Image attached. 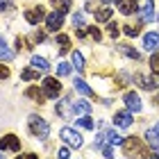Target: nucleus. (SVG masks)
Returning a JSON list of instances; mask_svg holds the SVG:
<instances>
[{
	"mask_svg": "<svg viewBox=\"0 0 159 159\" xmlns=\"http://www.w3.org/2000/svg\"><path fill=\"white\" fill-rule=\"evenodd\" d=\"M11 57H14V52H11V50H7V46H5V41H2V39H0V59H5V61H9V59H11Z\"/></svg>",
	"mask_w": 159,
	"mask_h": 159,
	"instance_id": "28",
	"label": "nucleus"
},
{
	"mask_svg": "<svg viewBox=\"0 0 159 159\" xmlns=\"http://www.w3.org/2000/svg\"><path fill=\"white\" fill-rule=\"evenodd\" d=\"M46 9H43V7H30V9L25 11V20L30 25H39L43 18H46V14H43Z\"/></svg>",
	"mask_w": 159,
	"mask_h": 159,
	"instance_id": "5",
	"label": "nucleus"
},
{
	"mask_svg": "<svg viewBox=\"0 0 159 159\" xmlns=\"http://www.w3.org/2000/svg\"><path fill=\"white\" fill-rule=\"evenodd\" d=\"M134 80H136V82H139V86H141V89H146V91H155L157 86H159V82H157L155 77H146V75H136Z\"/></svg>",
	"mask_w": 159,
	"mask_h": 159,
	"instance_id": "12",
	"label": "nucleus"
},
{
	"mask_svg": "<svg viewBox=\"0 0 159 159\" xmlns=\"http://www.w3.org/2000/svg\"><path fill=\"white\" fill-rule=\"evenodd\" d=\"M39 73L41 70H37V68H25L23 73H20V77H23L25 82H30V80H39Z\"/></svg>",
	"mask_w": 159,
	"mask_h": 159,
	"instance_id": "24",
	"label": "nucleus"
},
{
	"mask_svg": "<svg viewBox=\"0 0 159 159\" xmlns=\"http://www.w3.org/2000/svg\"><path fill=\"white\" fill-rule=\"evenodd\" d=\"M50 2H52V7L57 11H61V14L70 11V0H50Z\"/></svg>",
	"mask_w": 159,
	"mask_h": 159,
	"instance_id": "20",
	"label": "nucleus"
},
{
	"mask_svg": "<svg viewBox=\"0 0 159 159\" xmlns=\"http://www.w3.org/2000/svg\"><path fill=\"white\" fill-rule=\"evenodd\" d=\"M143 46H146L148 50H157V48H159V34H157V32L143 34Z\"/></svg>",
	"mask_w": 159,
	"mask_h": 159,
	"instance_id": "14",
	"label": "nucleus"
},
{
	"mask_svg": "<svg viewBox=\"0 0 159 159\" xmlns=\"http://www.w3.org/2000/svg\"><path fill=\"white\" fill-rule=\"evenodd\" d=\"M16 48H18V50H27V41H25L23 37H18V39H16Z\"/></svg>",
	"mask_w": 159,
	"mask_h": 159,
	"instance_id": "36",
	"label": "nucleus"
},
{
	"mask_svg": "<svg viewBox=\"0 0 159 159\" xmlns=\"http://www.w3.org/2000/svg\"><path fill=\"white\" fill-rule=\"evenodd\" d=\"M105 141L111 143V146H118V143H123V136H118L114 129H107V132H105Z\"/></svg>",
	"mask_w": 159,
	"mask_h": 159,
	"instance_id": "21",
	"label": "nucleus"
},
{
	"mask_svg": "<svg viewBox=\"0 0 159 159\" xmlns=\"http://www.w3.org/2000/svg\"><path fill=\"white\" fill-rule=\"evenodd\" d=\"M27 125H30V132L37 136V139H48V134H50V125H48V120H43L41 116L32 114L30 120H27Z\"/></svg>",
	"mask_w": 159,
	"mask_h": 159,
	"instance_id": "2",
	"label": "nucleus"
},
{
	"mask_svg": "<svg viewBox=\"0 0 159 159\" xmlns=\"http://www.w3.org/2000/svg\"><path fill=\"white\" fill-rule=\"evenodd\" d=\"M102 155H105L107 159H111V157H114V150H111V143H109V146H105V148H102Z\"/></svg>",
	"mask_w": 159,
	"mask_h": 159,
	"instance_id": "37",
	"label": "nucleus"
},
{
	"mask_svg": "<svg viewBox=\"0 0 159 159\" xmlns=\"http://www.w3.org/2000/svg\"><path fill=\"white\" fill-rule=\"evenodd\" d=\"M100 2H102V5H109L111 0H86L84 7H86V11H98V9H100V7H98Z\"/></svg>",
	"mask_w": 159,
	"mask_h": 159,
	"instance_id": "23",
	"label": "nucleus"
},
{
	"mask_svg": "<svg viewBox=\"0 0 159 159\" xmlns=\"http://www.w3.org/2000/svg\"><path fill=\"white\" fill-rule=\"evenodd\" d=\"M57 159H70V155H68V150H66V148H61L59 152H57Z\"/></svg>",
	"mask_w": 159,
	"mask_h": 159,
	"instance_id": "39",
	"label": "nucleus"
},
{
	"mask_svg": "<svg viewBox=\"0 0 159 159\" xmlns=\"http://www.w3.org/2000/svg\"><path fill=\"white\" fill-rule=\"evenodd\" d=\"M0 9H5V11H11L14 7H11V2H7V0H0Z\"/></svg>",
	"mask_w": 159,
	"mask_h": 159,
	"instance_id": "40",
	"label": "nucleus"
},
{
	"mask_svg": "<svg viewBox=\"0 0 159 159\" xmlns=\"http://www.w3.org/2000/svg\"><path fill=\"white\" fill-rule=\"evenodd\" d=\"M107 32H109L111 39H116V37H118V25L114 23V20H107Z\"/></svg>",
	"mask_w": 159,
	"mask_h": 159,
	"instance_id": "30",
	"label": "nucleus"
},
{
	"mask_svg": "<svg viewBox=\"0 0 159 159\" xmlns=\"http://www.w3.org/2000/svg\"><path fill=\"white\" fill-rule=\"evenodd\" d=\"M123 32H125L127 34V37H136V34H139V25H125V27H123Z\"/></svg>",
	"mask_w": 159,
	"mask_h": 159,
	"instance_id": "33",
	"label": "nucleus"
},
{
	"mask_svg": "<svg viewBox=\"0 0 159 159\" xmlns=\"http://www.w3.org/2000/svg\"><path fill=\"white\" fill-rule=\"evenodd\" d=\"M70 59H73V66H75L77 70H84V57H82V55H80V52H77V50H75V52H73V55H70Z\"/></svg>",
	"mask_w": 159,
	"mask_h": 159,
	"instance_id": "26",
	"label": "nucleus"
},
{
	"mask_svg": "<svg viewBox=\"0 0 159 159\" xmlns=\"http://www.w3.org/2000/svg\"><path fill=\"white\" fill-rule=\"evenodd\" d=\"M152 159H159V155H152Z\"/></svg>",
	"mask_w": 159,
	"mask_h": 159,
	"instance_id": "43",
	"label": "nucleus"
},
{
	"mask_svg": "<svg viewBox=\"0 0 159 159\" xmlns=\"http://www.w3.org/2000/svg\"><path fill=\"white\" fill-rule=\"evenodd\" d=\"M114 123H116L118 127H129V125L134 123L132 111H129V109H125V111H116V116H114Z\"/></svg>",
	"mask_w": 159,
	"mask_h": 159,
	"instance_id": "10",
	"label": "nucleus"
},
{
	"mask_svg": "<svg viewBox=\"0 0 159 159\" xmlns=\"http://www.w3.org/2000/svg\"><path fill=\"white\" fill-rule=\"evenodd\" d=\"M7 77H9V68L0 64V80H7Z\"/></svg>",
	"mask_w": 159,
	"mask_h": 159,
	"instance_id": "38",
	"label": "nucleus"
},
{
	"mask_svg": "<svg viewBox=\"0 0 159 159\" xmlns=\"http://www.w3.org/2000/svg\"><path fill=\"white\" fill-rule=\"evenodd\" d=\"M141 20H155V2L152 0H143V7H141Z\"/></svg>",
	"mask_w": 159,
	"mask_h": 159,
	"instance_id": "11",
	"label": "nucleus"
},
{
	"mask_svg": "<svg viewBox=\"0 0 159 159\" xmlns=\"http://www.w3.org/2000/svg\"><path fill=\"white\" fill-rule=\"evenodd\" d=\"M30 64H32V66L37 68V70H41V73H46V70L50 68V64H48V59H43V57H37V55L32 57V61H30Z\"/></svg>",
	"mask_w": 159,
	"mask_h": 159,
	"instance_id": "18",
	"label": "nucleus"
},
{
	"mask_svg": "<svg viewBox=\"0 0 159 159\" xmlns=\"http://www.w3.org/2000/svg\"><path fill=\"white\" fill-rule=\"evenodd\" d=\"M43 93H46L48 98H57L61 93V84L57 77H46L43 80Z\"/></svg>",
	"mask_w": 159,
	"mask_h": 159,
	"instance_id": "3",
	"label": "nucleus"
},
{
	"mask_svg": "<svg viewBox=\"0 0 159 159\" xmlns=\"http://www.w3.org/2000/svg\"><path fill=\"white\" fill-rule=\"evenodd\" d=\"M77 125H80V127H84V129H93V127H96V120L89 118V116H82V118L77 120Z\"/></svg>",
	"mask_w": 159,
	"mask_h": 159,
	"instance_id": "27",
	"label": "nucleus"
},
{
	"mask_svg": "<svg viewBox=\"0 0 159 159\" xmlns=\"http://www.w3.org/2000/svg\"><path fill=\"white\" fill-rule=\"evenodd\" d=\"M75 89L82 93V96H86V98H96V93H93V89L89 84L84 82V80H75Z\"/></svg>",
	"mask_w": 159,
	"mask_h": 159,
	"instance_id": "16",
	"label": "nucleus"
},
{
	"mask_svg": "<svg viewBox=\"0 0 159 159\" xmlns=\"http://www.w3.org/2000/svg\"><path fill=\"white\" fill-rule=\"evenodd\" d=\"M150 68H152L155 75H159V52H155L152 57H150Z\"/></svg>",
	"mask_w": 159,
	"mask_h": 159,
	"instance_id": "31",
	"label": "nucleus"
},
{
	"mask_svg": "<svg viewBox=\"0 0 159 159\" xmlns=\"http://www.w3.org/2000/svg\"><path fill=\"white\" fill-rule=\"evenodd\" d=\"M46 25H48V30H61V25H64V14L61 11H52V14H48L46 16Z\"/></svg>",
	"mask_w": 159,
	"mask_h": 159,
	"instance_id": "7",
	"label": "nucleus"
},
{
	"mask_svg": "<svg viewBox=\"0 0 159 159\" xmlns=\"http://www.w3.org/2000/svg\"><path fill=\"white\" fill-rule=\"evenodd\" d=\"M57 75H61V77H66V75H70V64H66V61L57 64Z\"/></svg>",
	"mask_w": 159,
	"mask_h": 159,
	"instance_id": "29",
	"label": "nucleus"
},
{
	"mask_svg": "<svg viewBox=\"0 0 159 159\" xmlns=\"http://www.w3.org/2000/svg\"><path fill=\"white\" fill-rule=\"evenodd\" d=\"M146 139H148V146H150V148L159 150V132H157V129H148V132H146Z\"/></svg>",
	"mask_w": 159,
	"mask_h": 159,
	"instance_id": "19",
	"label": "nucleus"
},
{
	"mask_svg": "<svg viewBox=\"0 0 159 159\" xmlns=\"http://www.w3.org/2000/svg\"><path fill=\"white\" fill-rule=\"evenodd\" d=\"M16 159H39L34 152H25V155H20V157H16Z\"/></svg>",
	"mask_w": 159,
	"mask_h": 159,
	"instance_id": "41",
	"label": "nucleus"
},
{
	"mask_svg": "<svg viewBox=\"0 0 159 159\" xmlns=\"http://www.w3.org/2000/svg\"><path fill=\"white\" fill-rule=\"evenodd\" d=\"M57 43H59V55H66L68 52V48H70V39L66 37V34H59V37H57Z\"/></svg>",
	"mask_w": 159,
	"mask_h": 159,
	"instance_id": "22",
	"label": "nucleus"
},
{
	"mask_svg": "<svg viewBox=\"0 0 159 159\" xmlns=\"http://www.w3.org/2000/svg\"><path fill=\"white\" fill-rule=\"evenodd\" d=\"M123 102H125V107L129 111H141V100H139V96H136L134 91H127L125 98H123Z\"/></svg>",
	"mask_w": 159,
	"mask_h": 159,
	"instance_id": "8",
	"label": "nucleus"
},
{
	"mask_svg": "<svg viewBox=\"0 0 159 159\" xmlns=\"http://www.w3.org/2000/svg\"><path fill=\"white\" fill-rule=\"evenodd\" d=\"M25 98H32V100H37V102L41 105V102H46V93H43L39 86H30V89H25Z\"/></svg>",
	"mask_w": 159,
	"mask_h": 159,
	"instance_id": "13",
	"label": "nucleus"
},
{
	"mask_svg": "<svg viewBox=\"0 0 159 159\" xmlns=\"http://www.w3.org/2000/svg\"><path fill=\"white\" fill-rule=\"evenodd\" d=\"M96 20H100V23L111 20V7H109V5H102V7L96 11Z\"/></svg>",
	"mask_w": 159,
	"mask_h": 159,
	"instance_id": "17",
	"label": "nucleus"
},
{
	"mask_svg": "<svg viewBox=\"0 0 159 159\" xmlns=\"http://www.w3.org/2000/svg\"><path fill=\"white\" fill-rule=\"evenodd\" d=\"M120 50H123V55H127V57H132V59H139V52L132 48V46H120Z\"/></svg>",
	"mask_w": 159,
	"mask_h": 159,
	"instance_id": "32",
	"label": "nucleus"
},
{
	"mask_svg": "<svg viewBox=\"0 0 159 159\" xmlns=\"http://www.w3.org/2000/svg\"><path fill=\"white\" fill-rule=\"evenodd\" d=\"M114 2H116V9H118L120 14H125V16H132L134 11H139L134 0H114Z\"/></svg>",
	"mask_w": 159,
	"mask_h": 159,
	"instance_id": "9",
	"label": "nucleus"
},
{
	"mask_svg": "<svg viewBox=\"0 0 159 159\" xmlns=\"http://www.w3.org/2000/svg\"><path fill=\"white\" fill-rule=\"evenodd\" d=\"M0 150H14V152H18L20 150V139L14 134H5L2 139H0Z\"/></svg>",
	"mask_w": 159,
	"mask_h": 159,
	"instance_id": "6",
	"label": "nucleus"
},
{
	"mask_svg": "<svg viewBox=\"0 0 159 159\" xmlns=\"http://www.w3.org/2000/svg\"><path fill=\"white\" fill-rule=\"evenodd\" d=\"M89 111H91V105L89 102H84V100L73 102V114H75V116H86Z\"/></svg>",
	"mask_w": 159,
	"mask_h": 159,
	"instance_id": "15",
	"label": "nucleus"
},
{
	"mask_svg": "<svg viewBox=\"0 0 159 159\" xmlns=\"http://www.w3.org/2000/svg\"><path fill=\"white\" fill-rule=\"evenodd\" d=\"M68 107H73V102H70L68 98L61 100V102L57 105V114H59V116H68Z\"/></svg>",
	"mask_w": 159,
	"mask_h": 159,
	"instance_id": "25",
	"label": "nucleus"
},
{
	"mask_svg": "<svg viewBox=\"0 0 159 159\" xmlns=\"http://www.w3.org/2000/svg\"><path fill=\"white\" fill-rule=\"evenodd\" d=\"M120 146H123L125 157H129V159H148V146L139 136H127V139H123Z\"/></svg>",
	"mask_w": 159,
	"mask_h": 159,
	"instance_id": "1",
	"label": "nucleus"
},
{
	"mask_svg": "<svg viewBox=\"0 0 159 159\" xmlns=\"http://www.w3.org/2000/svg\"><path fill=\"white\" fill-rule=\"evenodd\" d=\"M59 136L64 141L68 143V146H73V148H82V136H80L75 129H70V127H64L61 132H59Z\"/></svg>",
	"mask_w": 159,
	"mask_h": 159,
	"instance_id": "4",
	"label": "nucleus"
},
{
	"mask_svg": "<svg viewBox=\"0 0 159 159\" xmlns=\"http://www.w3.org/2000/svg\"><path fill=\"white\" fill-rule=\"evenodd\" d=\"M0 159H5V157H2V152H0Z\"/></svg>",
	"mask_w": 159,
	"mask_h": 159,
	"instance_id": "44",
	"label": "nucleus"
},
{
	"mask_svg": "<svg viewBox=\"0 0 159 159\" xmlns=\"http://www.w3.org/2000/svg\"><path fill=\"white\" fill-rule=\"evenodd\" d=\"M73 25H75V27H84V14H82V11L73 14Z\"/></svg>",
	"mask_w": 159,
	"mask_h": 159,
	"instance_id": "34",
	"label": "nucleus"
},
{
	"mask_svg": "<svg viewBox=\"0 0 159 159\" xmlns=\"http://www.w3.org/2000/svg\"><path fill=\"white\" fill-rule=\"evenodd\" d=\"M89 34L93 37V41H100V39H102V34H100V30H98L96 25H91V27H89Z\"/></svg>",
	"mask_w": 159,
	"mask_h": 159,
	"instance_id": "35",
	"label": "nucleus"
},
{
	"mask_svg": "<svg viewBox=\"0 0 159 159\" xmlns=\"http://www.w3.org/2000/svg\"><path fill=\"white\" fill-rule=\"evenodd\" d=\"M43 39H46V34H43V32H34V41H43Z\"/></svg>",
	"mask_w": 159,
	"mask_h": 159,
	"instance_id": "42",
	"label": "nucleus"
}]
</instances>
